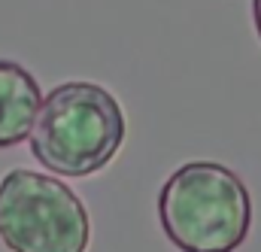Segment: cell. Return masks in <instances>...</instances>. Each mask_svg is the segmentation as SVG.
<instances>
[{
  "label": "cell",
  "mask_w": 261,
  "mask_h": 252,
  "mask_svg": "<svg viewBox=\"0 0 261 252\" xmlns=\"http://www.w3.org/2000/svg\"><path fill=\"white\" fill-rule=\"evenodd\" d=\"M128 134L125 110L116 94L97 82L55 85L31 128V155L58 177H91L122 149Z\"/></svg>",
  "instance_id": "1"
},
{
  "label": "cell",
  "mask_w": 261,
  "mask_h": 252,
  "mask_svg": "<svg viewBox=\"0 0 261 252\" xmlns=\"http://www.w3.org/2000/svg\"><path fill=\"white\" fill-rule=\"evenodd\" d=\"M252 21H255V31L261 40V0H252Z\"/></svg>",
  "instance_id": "5"
},
{
  "label": "cell",
  "mask_w": 261,
  "mask_h": 252,
  "mask_svg": "<svg viewBox=\"0 0 261 252\" xmlns=\"http://www.w3.org/2000/svg\"><path fill=\"white\" fill-rule=\"evenodd\" d=\"M158 219L179 252H237L252 228V197L231 167L186 161L158 191Z\"/></svg>",
  "instance_id": "2"
},
{
  "label": "cell",
  "mask_w": 261,
  "mask_h": 252,
  "mask_svg": "<svg viewBox=\"0 0 261 252\" xmlns=\"http://www.w3.org/2000/svg\"><path fill=\"white\" fill-rule=\"evenodd\" d=\"M91 219L61 180L15 167L0 180V243L9 252H85Z\"/></svg>",
  "instance_id": "3"
},
{
  "label": "cell",
  "mask_w": 261,
  "mask_h": 252,
  "mask_svg": "<svg viewBox=\"0 0 261 252\" xmlns=\"http://www.w3.org/2000/svg\"><path fill=\"white\" fill-rule=\"evenodd\" d=\"M43 91L37 79L15 61H0V149L18 146L31 137Z\"/></svg>",
  "instance_id": "4"
}]
</instances>
